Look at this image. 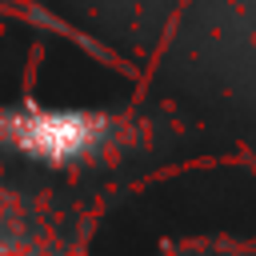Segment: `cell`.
Wrapping results in <instances>:
<instances>
[{"instance_id": "cell-1", "label": "cell", "mask_w": 256, "mask_h": 256, "mask_svg": "<svg viewBox=\"0 0 256 256\" xmlns=\"http://www.w3.org/2000/svg\"><path fill=\"white\" fill-rule=\"evenodd\" d=\"M4 136L32 160L44 164H72L80 156H88L100 136H104V120L92 112H20L4 120Z\"/></svg>"}]
</instances>
